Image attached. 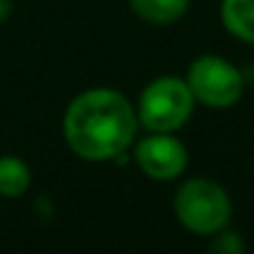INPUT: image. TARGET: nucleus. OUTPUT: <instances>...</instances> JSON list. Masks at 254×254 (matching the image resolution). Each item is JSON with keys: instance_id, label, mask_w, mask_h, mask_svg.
<instances>
[{"instance_id": "nucleus-1", "label": "nucleus", "mask_w": 254, "mask_h": 254, "mask_svg": "<svg viewBox=\"0 0 254 254\" xmlns=\"http://www.w3.org/2000/svg\"><path fill=\"white\" fill-rule=\"evenodd\" d=\"M135 105L120 90L90 87L72 97L63 115L67 147L87 162L117 160L137 137Z\"/></svg>"}, {"instance_id": "nucleus-3", "label": "nucleus", "mask_w": 254, "mask_h": 254, "mask_svg": "<svg viewBox=\"0 0 254 254\" xmlns=\"http://www.w3.org/2000/svg\"><path fill=\"white\" fill-rule=\"evenodd\" d=\"M135 112L147 132H177L194 112V97L185 77L160 75L145 85Z\"/></svg>"}, {"instance_id": "nucleus-4", "label": "nucleus", "mask_w": 254, "mask_h": 254, "mask_svg": "<svg viewBox=\"0 0 254 254\" xmlns=\"http://www.w3.org/2000/svg\"><path fill=\"white\" fill-rule=\"evenodd\" d=\"M194 102H202L214 110H224L239 102L244 92V75L219 55H199L190 63L185 77Z\"/></svg>"}, {"instance_id": "nucleus-5", "label": "nucleus", "mask_w": 254, "mask_h": 254, "mask_svg": "<svg viewBox=\"0 0 254 254\" xmlns=\"http://www.w3.org/2000/svg\"><path fill=\"white\" fill-rule=\"evenodd\" d=\"M132 157L142 175L157 182H172L177 180L190 162L187 147L182 140H177L172 132H150L145 137H135L132 142Z\"/></svg>"}, {"instance_id": "nucleus-7", "label": "nucleus", "mask_w": 254, "mask_h": 254, "mask_svg": "<svg viewBox=\"0 0 254 254\" xmlns=\"http://www.w3.org/2000/svg\"><path fill=\"white\" fill-rule=\"evenodd\" d=\"M130 10L152 25H172L190 10V0H127Z\"/></svg>"}, {"instance_id": "nucleus-8", "label": "nucleus", "mask_w": 254, "mask_h": 254, "mask_svg": "<svg viewBox=\"0 0 254 254\" xmlns=\"http://www.w3.org/2000/svg\"><path fill=\"white\" fill-rule=\"evenodd\" d=\"M33 185V172L18 155H0V197L18 199Z\"/></svg>"}, {"instance_id": "nucleus-9", "label": "nucleus", "mask_w": 254, "mask_h": 254, "mask_svg": "<svg viewBox=\"0 0 254 254\" xmlns=\"http://www.w3.org/2000/svg\"><path fill=\"white\" fill-rule=\"evenodd\" d=\"M209 249H212L214 254H242V252H244V242H242L239 232L224 227V229H219V232L212 234Z\"/></svg>"}, {"instance_id": "nucleus-6", "label": "nucleus", "mask_w": 254, "mask_h": 254, "mask_svg": "<svg viewBox=\"0 0 254 254\" xmlns=\"http://www.w3.org/2000/svg\"><path fill=\"white\" fill-rule=\"evenodd\" d=\"M219 18L232 38L254 45V0H222Z\"/></svg>"}, {"instance_id": "nucleus-2", "label": "nucleus", "mask_w": 254, "mask_h": 254, "mask_svg": "<svg viewBox=\"0 0 254 254\" xmlns=\"http://www.w3.org/2000/svg\"><path fill=\"white\" fill-rule=\"evenodd\" d=\"M172 209L187 232L212 237L214 232L229 227L232 197L219 182L209 177H190L177 187Z\"/></svg>"}, {"instance_id": "nucleus-10", "label": "nucleus", "mask_w": 254, "mask_h": 254, "mask_svg": "<svg viewBox=\"0 0 254 254\" xmlns=\"http://www.w3.org/2000/svg\"><path fill=\"white\" fill-rule=\"evenodd\" d=\"M13 15V0H0V23H5Z\"/></svg>"}]
</instances>
